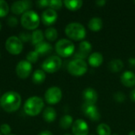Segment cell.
Masks as SVG:
<instances>
[{
	"label": "cell",
	"instance_id": "8fae6325",
	"mask_svg": "<svg viewBox=\"0 0 135 135\" xmlns=\"http://www.w3.org/2000/svg\"><path fill=\"white\" fill-rule=\"evenodd\" d=\"M32 70V63L28 62L27 60H21L20 61L17 66H16V73L17 75L22 79L27 78Z\"/></svg>",
	"mask_w": 135,
	"mask_h": 135
},
{
	"label": "cell",
	"instance_id": "83f0119b",
	"mask_svg": "<svg viewBox=\"0 0 135 135\" xmlns=\"http://www.w3.org/2000/svg\"><path fill=\"white\" fill-rule=\"evenodd\" d=\"M98 135H112V130L110 127L106 123H100L97 128Z\"/></svg>",
	"mask_w": 135,
	"mask_h": 135
},
{
	"label": "cell",
	"instance_id": "f1b7e54d",
	"mask_svg": "<svg viewBox=\"0 0 135 135\" xmlns=\"http://www.w3.org/2000/svg\"><path fill=\"white\" fill-rule=\"evenodd\" d=\"M9 8L8 3L4 0H0V17L6 16L9 13Z\"/></svg>",
	"mask_w": 135,
	"mask_h": 135
},
{
	"label": "cell",
	"instance_id": "f546056e",
	"mask_svg": "<svg viewBox=\"0 0 135 135\" xmlns=\"http://www.w3.org/2000/svg\"><path fill=\"white\" fill-rule=\"evenodd\" d=\"M38 58H39V55L37 54V52H36L35 51H29L28 54H27V56H26V59H27V61L29 62L30 63H35L37 60H38Z\"/></svg>",
	"mask_w": 135,
	"mask_h": 135
},
{
	"label": "cell",
	"instance_id": "e575fe53",
	"mask_svg": "<svg viewBox=\"0 0 135 135\" xmlns=\"http://www.w3.org/2000/svg\"><path fill=\"white\" fill-rule=\"evenodd\" d=\"M17 23H18L17 18L15 17H9L7 20V24L10 27H15L17 25Z\"/></svg>",
	"mask_w": 135,
	"mask_h": 135
},
{
	"label": "cell",
	"instance_id": "d6a6232c",
	"mask_svg": "<svg viewBox=\"0 0 135 135\" xmlns=\"http://www.w3.org/2000/svg\"><path fill=\"white\" fill-rule=\"evenodd\" d=\"M0 132H1V134L4 135H9V134L11 133L10 126L7 123L2 124L0 127Z\"/></svg>",
	"mask_w": 135,
	"mask_h": 135
},
{
	"label": "cell",
	"instance_id": "5bb4252c",
	"mask_svg": "<svg viewBox=\"0 0 135 135\" xmlns=\"http://www.w3.org/2000/svg\"><path fill=\"white\" fill-rule=\"evenodd\" d=\"M72 131L74 135H88L89 127L87 123L81 119H77L73 123Z\"/></svg>",
	"mask_w": 135,
	"mask_h": 135
},
{
	"label": "cell",
	"instance_id": "f6af8a7d",
	"mask_svg": "<svg viewBox=\"0 0 135 135\" xmlns=\"http://www.w3.org/2000/svg\"><path fill=\"white\" fill-rule=\"evenodd\" d=\"M0 135H2V134H1V132H0Z\"/></svg>",
	"mask_w": 135,
	"mask_h": 135
},
{
	"label": "cell",
	"instance_id": "4fadbf2b",
	"mask_svg": "<svg viewBox=\"0 0 135 135\" xmlns=\"http://www.w3.org/2000/svg\"><path fill=\"white\" fill-rule=\"evenodd\" d=\"M32 6V2L30 0L16 1L11 6V10L14 14L19 15L22 13L30 10L29 9Z\"/></svg>",
	"mask_w": 135,
	"mask_h": 135
},
{
	"label": "cell",
	"instance_id": "bcb514c9",
	"mask_svg": "<svg viewBox=\"0 0 135 135\" xmlns=\"http://www.w3.org/2000/svg\"><path fill=\"white\" fill-rule=\"evenodd\" d=\"M134 4H135V1H134Z\"/></svg>",
	"mask_w": 135,
	"mask_h": 135
},
{
	"label": "cell",
	"instance_id": "ba28073f",
	"mask_svg": "<svg viewBox=\"0 0 135 135\" xmlns=\"http://www.w3.org/2000/svg\"><path fill=\"white\" fill-rule=\"evenodd\" d=\"M6 51L12 55H18L23 50L22 41L16 36H9L5 44Z\"/></svg>",
	"mask_w": 135,
	"mask_h": 135
},
{
	"label": "cell",
	"instance_id": "8992f818",
	"mask_svg": "<svg viewBox=\"0 0 135 135\" xmlns=\"http://www.w3.org/2000/svg\"><path fill=\"white\" fill-rule=\"evenodd\" d=\"M68 72L75 77H80L84 75L88 70V65L85 60L74 59L71 60L67 66Z\"/></svg>",
	"mask_w": 135,
	"mask_h": 135
},
{
	"label": "cell",
	"instance_id": "30bf717a",
	"mask_svg": "<svg viewBox=\"0 0 135 135\" xmlns=\"http://www.w3.org/2000/svg\"><path fill=\"white\" fill-rule=\"evenodd\" d=\"M82 112L85 115L93 122H97L100 119V113L98 108L94 104H89L84 103L82 104Z\"/></svg>",
	"mask_w": 135,
	"mask_h": 135
},
{
	"label": "cell",
	"instance_id": "4316f807",
	"mask_svg": "<svg viewBox=\"0 0 135 135\" xmlns=\"http://www.w3.org/2000/svg\"><path fill=\"white\" fill-rule=\"evenodd\" d=\"M44 36L47 38V40L49 41H54L57 39L58 37V32L55 28L50 27L45 30Z\"/></svg>",
	"mask_w": 135,
	"mask_h": 135
},
{
	"label": "cell",
	"instance_id": "ab89813d",
	"mask_svg": "<svg viewBox=\"0 0 135 135\" xmlns=\"http://www.w3.org/2000/svg\"><path fill=\"white\" fill-rule=\"evenodd\" d=\"M131 99L133 102H135V88L131 93Z\"/></svg>",
	"mask_w": 135,
	"mask_h": 135
},
{
	"label": "cell",
	"instance_id": "8d00e7d4",
	"mask_svg": "<svg viewBox=\"0 0 135 135\" xmlns=\"http://www.w3.org/2000/svg\"><path fill=\"white\" fill-rule=\"evenodd\" d=\"M128 64L131 68H135V58L131 57L128 59Z\"/></svg>",
	"mask_w": 135,
	"mask_h": 135
},
{
	"label": "cell",
	"instance_id": "484cf974",
	"mask_svg": "<svg viewBox=\"0 0 135 135\" xmlns=\"http://www.w3.org/2000/svg\"><path fill=\"white\" fill-rule=\"evenodd\" d=\"M43 40H44V33L40 29H37V30H35L34 32H32V40H31L32 44H34L36 46V44L44 41Z\"/></svg>",
	"mask_w": 135,
	"mask_h": 135
},
{
	"label": "cell",
	"instance_id": "7a4b0ae2",
	"mask_svg": "<svg viewBox=\"0 0 135 135\" xmlns=\"http://www.w3.org/2000/svg\"><path fill=\"white\" fill-rule=\"evenodd\" d=\"M44 107V103L42 98L39 97H29L25 103L24 111L30 116H36L39 115Z\"/></svg>",
	"mask_w": 135,
	"mask_h": 135
},
{
	"label": "cell",
	"instance_id": "9c48e42d",
	"mask_svg": "<svg viewBox=\"0 0 135 135\" xmlns=\"http://www.w3.org/2000/svg\"><path fill=\"white\" fill-rule=\"evenodd\" d=\"M62 97V93L60 88L57 86H52L49 88L44 94V99L49 104H58Z\"/></svg>",
	"mask_w": 135,
	"mask_h": 135
},
{
	"label": "cell",
	"instance_id": "74e56055",
	"mask_svg": "<svg viewBox=\"0 0 135 135\" xmlns=\"http://www.w3.org/2000/svg\"><path fill=\"white\" fill-rule=\"evenodd\" d=\"M96 4H97L98 6L102 7V6H104L106 4V1H105V0H99V1H97V2H96Z\"/></svg>",
	"mask_w": 135,
	"mask_h": 135
},
{
	"label": "cell",
	"instance_id": "7402d4cb",
	"mask_svg": "<svg viewBox=\"0 0 135 135\" xmlns=\"http://www.w3.org/2000/svg\"><path fill=\"white\" fill-rule=\"evenodd\" d=\"M63 4L68 9L76 11L82 6L83 2L81 0H66L63 2Z\"/></svg>",
	"mask_w": 135,
	"mask_h": 135
},
{
	"label": "cell",
	"instance_id": "7dc6e473",
	"mask_svg": "<svg viewBox=\"0 0 135 135\" xmlns=\"http://www.w3.org/2000/svg\"><path fill=\"white\" fill-rule=\"evenodd\" d=\"M12 135H13V134H12Z\"/></svg>",
	"mask_w": 135,
	"mask_h": 135
},
{
	"label": "cell",
	"instance_id": "6da1fadb",
	"mask_svg": "<svg viewBox=\"0 0 135 135\" xmlns=\"http://www.w3.org/2000/svg\"><path fill=\"white\" fill-rule=\"evenodd\" d=\"M21 97L19 93L9 91L5 93L0 98V106L6 112H14L21 106Z\"/></svg>",
	"mask_w": 135,
	"mask_h": 135
},
{
	"label": "cell",
	"instance_id": "3957f363",
	"mask_svg": "<svg viewBox=\"0 0 135 135\" xmlns=\"http://www.w3.org/2000/svg\"><path fill=\"white\" fill-rule=\"evenodd\" d=\"M66 35L71 40H82L86 36V30L83 25L78 22H72L66 25L65 28Z\"/></svg>",
	"mask_w": 135,
	"mask_h": 135
},
{
	"label": "cell",
	"instance_id": "d590c367",
	"mask_svg": "<svg viewBox=\"0 0 135 135\" xmlns=\"http://www.w3.org/2000/svg\"><path fill=\"white\" fill-rule=\"evenodd\" d=\"M49 2H50L49 0H40V1L36 2V4L39 7L43 8V7L49 6Z\"/></svg>",
	"mask_w": 135,
	"mask_h": 135
},
{
	"label": "cell",
	"instance_id": "ac0fdd59",
	"mask_svg": "<svg viewBox=\"0 0 135 135\" xmlns=\"http://www.w3.org/2000/svg\"><path fill=\"white\" fill-rule=\"evenodd\" d=\"M89 64L93 67H99L104 62V57L100 52L92 53L88 59Z\"/></svg>",
	"mask_w": 135,
	"mask_h": 135
},
{
	"label": "cell",
	"instance_id": "cb8c5ba5",
	"mask_svg": "<svg viewBox=\"0 0 135 135\" xmlns=\"http://www.w3.org/2000/svg\"><path fill=\"white\" fill-rule=\"evenodd\" d=\"M73 123H74L73 117L70 115H63L59 120V126L61 128H62L64 130L69 129L71 126H73Z\"/></svg>",
	"mask_w": 135,
	"mask_h": 135
},
{
	"label": "cell",
	"instance_id": "e0dca14e",
	"mask_svg": "<svg viewBox=\"0 0 135 135\" xmlns=\"http://www.w3.org/2000/svg\"><path fill=\"white\" fill-rule=\"evenodd\" d=\"M121 83L126 87L135 86V74L132 71H125L120 77Z\"/></svg>",
	"mask_w": 135,
	"mask_h": 135
},
{
	"label": "cell",
	"instance_id": "7bdbcfd3",
	"mask_svg": "<svg viewBox=\"0 0 135 135\" xmlns=\"http://www.w3.org/2000/svg\"><path fill=\"white\" fill-rule=\"evenodd\" d=\"M64 135H72V134H66Z\"/></svg>",
	"mask_w": 135,
	"mask_h": 135
},
{
	"label": "cell",
	"instance_id": "836d02e7",
	"mask_svg": "<svg viewBox=\"0 0 135 135\" xmlns=\"http://www.w3.org/2000/svg\"><path fill=\"white\" fill-rule=\"evenodd\" d=\"M19 39L23 42H28L32 40V34L26 32H22L19 35Z\"/></svg>",
	"mask_w": 135,
	"mask_h": 135
},
{
	"label": "cell",
	"instance_id": "d6986e66",
	"mask_svg": "<svg viewBox=\"0 0 135 135\" xmlns=\"http://www.w3.org/2000/svg\"><path fill=\"white\" fill-rule=\"evenodd\" d=\"M52 51V46L45 41H42L35 46V51L38 55H46Z\"/></svg>",
	"mask_w": 135,
	"mask_h": 135
},
{
	"label": "cell",
	"instance_id": "60d3db41",
	"mask_svg": "<svg viewBox=\"0 0 135 135\" xmlns=\"http://www.w3.org/2000/svg\"><path fill=\"white\" fill-rule=\"evenodd\" d=\"M128 135H135V131H131L128 134Z\"/></svg>",
	"mask_w": 135,
	"mask_h": 135
},
{
	"label": "cell",
	"instance_id": "ffe728a7",
	"mask_svg": "<svg viewBox=\"0 0 135 135\" xmlns=\"http://www.w3.org/2000/svg\"><path fill=\"white\" fill-rule=\"evenodd\" d=\"M88 27L93 32H98L103 28V21L100 17H94L89 20Z\"/></svg>",
	"mask_w": 135,
	"mask_h": 135
},
{
	"label": "cell",
	"instance_id": "9a60e30c",
	"mask_svg": "<svg viewBox=\"0 0 135 135\" xmlns=\"http://www.w3.org/2000/svg\"><path fill=\"white\" fill-rule=\"evenodd\" d=\"M82 98L84 103L89 104H96L98 100V94L96 90L93 88H86L82 92Z\"/></svg>",
	"mask_w": 135,
	"mask_h": 135
},
{
	"label": "cell",
	"instance_id": "f35d334b",
	"mask_svg": "<svg viewBox=\"0 0 135 135\" xmlns=\"http://www.w3.org/2000/svg\"><path fill=\"white\" fill-rule=\"evenodd\" d=\"M38 135H53L52 133L49 131H41L40 133H39Z\"/></svg>",
	"mask_w": 135,
	"mask_h": 135
},
{
	"label": "cell",
	"instance_id": "d4e9b609",
	"mask_svg": "<svg viewBox=\"0 0 135 135\" xmlns=\"http://www.w3.org/2000/svg\"><path fill=\"white\" fill-rule=\"evenodd\" d=\"M32 81L35 84H41L46 79L45 72L42 70H36L32 74Z\"/></svg>",
	"mask_w": 135,
	"mask_h": 135
},
{
	"label": "cell",
	"instance_id": "4dcf8cb0",
	"mask_svg": "<svg viewBox=\"0 0 135 135\" xmlns=\"http://www.w3.org/2000/svg\"><path fill=\"white\" fill-rule=\"evenodd\" d=\"M63 2L61 0H51L49 2V6L51 9L55 10V9H59L62 8Z\"/></svg>",
	"mask_w": 135,
	"mask_h": 135
},
{
	"label": "cell",
	"instance_id": "b9f144b4",
	"mask_svg": "<svg viewBox=\"0 0 135 135\" xmlns=\"http://www.w3.org/2000/svg\"><path fill=\"white\" fill-rule=\"evenodd\" d=\"M1 28H2V25H1V22H0V30H1Z\"/></svg>",
	"mask_w": 135,
	"mask_h": 135
},
{
	"label": "cell",
	"instance_id": "277c9868",
	"mask_svg": "<svg viewBox=\"0 0 135 135\" xmlns=\"http://www.w3.org/2000/svg\"><path fill=\"white\" fill-rule=\"evenodd\" d=\"M40 17L33 10H28L25 12L21 18V25L28 30H34L40 25Z\"/></svg>",
	"mask_w": 135,
	"mask_h": 135
},
{
	"label": "cell",
	"instance_id": "1f68e13d",
	"mask_svg": "<svg viewBox=\"0 0 135 135\" xmlns=\"http://www.w3.org/2000/svg\"><path fill=\"white\" fill-rule=\"evenodd\" d=\"M114 100L117 102V103H123L125 102L127 97L126 95L123 93V92H117L114 94L113 96Z\"/></svg>",
	"mask_w": 135,
	"mask_h": 135
},
{
	"label": "cell",
	"instance_id": "2e32d148",
	"mask_svg": "<svg viewBox=\"0 0 135 135\" xmlns=\"http://www.w3.org/2000/svg\"><path fill=\"white\" fill-rule=\"evenodd\" d=\"M57 17H58V14L56 11L49 8L44 11L41 16V20L44 25L47 26H50L57 21Z\"/></svg>",
	"mask_w": 135,
	"mask_h": 135
},
{
	"label": "cell",
	"instance_id": "603a6c76",
	"mask_svg": "<svg viewBox=\"0 0 135 135\" xmlns=\"http://www.w3.org/2000/svg\"><path fill=\"white\" fill-rule=\"evenodd\" d=\"M123 62L120 59H113L108 63V69L113 73L120 72L123 69Z\"/></svg>",
	"mask_w": 135,
	"mask_h": 135
},
{
	"label": "cell",
	"instance_id": "5b68a950",
	"mask_svg": "<svg viewBox=\"0 0 135 135\" xmlns=\"http://www.w3.org/2000/svg\"><path fill=\"white\" fill-rule=\"evenodd\" d=\"M55 51L59 56L66 58L74 53L75 46L70 40L61 39L55 44Z\"/></svg>",
	"mask_w": 135,
	"mask_h": 135
},
{
	"label": "cell",
	"instance_id": "7c38bea8",
	"mask_svg": "<svg viewBox=\"0 0 135 135\" xmlns=\"http://www.w3.org/2000/svg\"><path fill=\"white\" fill-rule=\"evenodd\" d=\"M92 51V44L86 40H83L80 43L78 51L74 53V59L85 60L90 55Z\"/></svg>",
	"mask_w": 135,
	"mask_h": 135
},
{
	"label": "cell",
	"instance_id": "52a82bcc",
	"mask_svg": "<svg viewBox=\"0 0 135 135\" xmlns=\"http://www.w3.org/2000/svg\"><path fill=\"white\" fill-rule=\"evenodd\" d=\"M62 66V59L60 57L53 55L46 59L43 64L42 69L44 72H47L50 74H53L57 72Z\"/></svg>",
	"mask_w": 135,
	"mask_h": 135
},
{
	"label": "cell",
	"instance_id": "ee69618b",
	"mask_svg": "<svg viewBox=\"0 0 135 135\" xmlns=\"http://www.w3.org/2000/svg\"><path fill=\"white\" fill-rule=\"evenodd\" d=\"M113 135H118V134H113Z\"/></svg>",
	"mask_w": 135,
	"mask_h": 135
},
{
	"label": "cell",
	"instance_id": "44dd1931",
	"mask_svg": "<svg viewBox=\"0 0 135 135\" xmlns=\"http://www.w3.org/2000/svg\"><path fill=\"white\" fill-rule=\"evenodd\" d=\"M57 117V114H56V111L51 108V107H48L46 108L44 110L43 112V118L47 122V123H52L55 120Z\"/></svg>",
	"mask_w": 135,
	"mask_h": 135
}]
</instances>
